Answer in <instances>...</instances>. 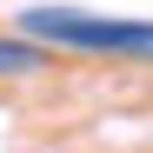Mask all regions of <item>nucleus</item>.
<instances>
[{
	"mask_svg": "<svg viewBox=\"0 0 153 153\" xmlns=\"http://www.w3.org/2000/svg\"><path fill=\"white\" fill-rule=\"evenodd\" d=\"M27 33H33V40H53V47H87V53H153V27L73 13V7H40V13H27Z\"/></svg>",
	"mask_w": 153,
	"mask_h": 153,
	"instance_id": "nucleus-1",
	"label": "nucleus"
},
{
	"mask_svg": "<svg viewBox=\"0 0 153 153\" xmlns=\"http://www.w3.org/2000/svg\"><path fill=\"white\" fill-rule=\"evenodd\" d=\"M33 67H47L33 40H0V73H33Z\"/></svg>",
	"mask_w": 153,
	"mask_h": 153,
	"instance_id": "nucleus-2",
	"label": "nucleus"
}]
</instances>
